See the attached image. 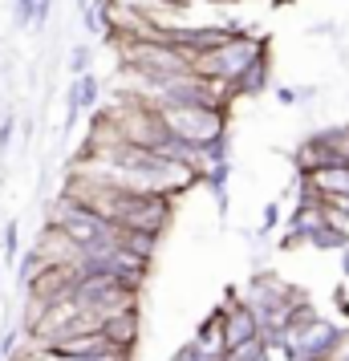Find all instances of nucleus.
<instances>
[{"instance_id": "nucleus-21", "label": "nucleus", "mask_w": 349, "mask_h": 361, "mask_svg": "<svg viewBox=\"0 0 349 361\" xmlns=\"http://www.w3.org/2000/svg\"><path fill=\"white\" fill-rule=\"evenodd\" d=\"M281 224H284L281 207H276V203H268V207H264V215H260V235H272V231L281 228Z\"/></svg>"}, {"instance_id": "nucleus-2", "label": "nucleus", "mask_w": 349, "mask_h": 361, "mask_svg": "<svg viewBox=\"0 0 349 361\" xmlns=\"http://www.w3.org/2000/svg\"><path fill=\"white\" fill-rule=\"evenodd\" d=\"M53 228L66 231L82 252L85 247H102V244H110V240H118V224L114 219L102 215L98 207H90L85 199L69 195V191L53 203Z\"/></svg>"}, {"instance_id": "nucleus-11", "label": "nucleus", "mask_w": 349, "mask_h": 361, "mask_svg": "<svg viewBox=\"0 0 349 361\" xmlns=\"http://www.w3.org/2000/svg\"><path fill=\"white\" fill-rule=\"evenodd\" d=\"M268 85H272V57H268V49H264L228 90H232V98H256V94H264Z\"/></svg>"}, {"instance_id": "nucleus-12", "label": "nucleus", "mask_w": 349, "mask_h": 361, "mask_svg": "<svg viewBox=\"0 0 349 361\" xmlns=\"http://www.w3.org/2000/svg\"><path fill=\"white\" fill-rule=\"evenodd\" d=\"M300 183H309L317 195H349V166H317L309 175H300Z\"/></svg>"}, {"instance_id": "nucleus-20", "label": "nucleus", "mask_w": 349, "mask_h": 361, "mask_svg": "<svg viewBox=\"0 0 349 361\" xmlns=\"http://www.w3.org/2000/svg\"><path fill=\"white\" fill-rule=\"evenodd\" d=\"M171 361H212V357H207V349L191 337L187 345H179V349H175V357H171Z\"/></svg>"}, {"instance_id": "nucleus-10", "label": "nucleus", "mask_w": 349, "mask_h": 361, "mask_svg": "<svg viewBox=\"0 0 349 361\" xmlns=\"http://www.w3.org/2000/svg\"><path fill=\"white\" fill-rule=\"evenodd\" d=\"M224 321H228V305H216L195 325V341L207 349V357H224L228 353V329H224Z\"/></svg>"}, {"instance_id": "nucleus-9", "label": "nucleus", "mask_w": 349, "mask_h": 361, "mask_svg": "<svg viewBox=\"0 0 349 361\" xmlns=\"http://www.w3.org/2000/svg\"><path fill=\"white\" fill-rule=\"evenodd\" d=\"M224 329H228V349L252 341V337H264V325H260V317H256V309H252L248 300L228 305V321H224Z\"/></svg>"}, {"instance_id": "nucleus-16", "label": "nucleus", "mask_w": 349, "mask_h": 361, "mask_svg": "<svg viewBox=\"0 0 349 361\" xmlns=\"http://www.w3.org/2000/svg\"><path fill=\"white\" fill-rule=\"evenodd\" d=\"M228 357L232 361H268V337H252V341L235 345V349H228Z\"/></svg>"}, {"instance_id": "nucleus-6", "label": "nucleus", "mask_w": 349, "mask_h": 361, "mask_svg": "<svg viewBox=\"0 0 349 361\" xmlns=\"http://www.w3.org/2000/svg\"><path fill=\"white\" fill-rule=\"evenodd\" d=\"M297 166H300V175H309L317 166H349V122L321 126V130L309 134L300 142Z\"/></svg>"}, {"instance_id": "nucleus-27", "label": "nucleus", "mask_w": 349, "mask_h": 361, "mask_svg": "<svg viewBox=\"0 0 349 361\" xmlns=\"http://www.w3.org/2000/svg\"><path fill=\"white\" fill-rule=\"evenodd\" d=\"M337 260H341V276H345V280H349V244H345V247H341V252H337Z\"/></svg>"}, {"instance_id": "nucleus-17", "label": "nucleus", "mask_w": 349, "mask_h": 361, "mask_svg": "<svg viewBox=\"0 0 349 361\" xmlns=\"http://www.w3.org/2000/svg\"><path fill=\"white\" fill-rule=\"evenodd\" d=\"M4 264H8V268L20 264V224L17 219L4 224Z\"/></svg>"}, {"instance_id": "nucleus-3", "label": "nucleus", "mask_w": 349, "mask_h": 361, "mask_svg": "<svg viewBox=\"0 0 349 361\" xmlns=\"http://www.w3.org/2000/svg\"><path fill=\"white\" fill-rule=\"evenodd\" d=\"M264 49H272V41H268V37H252L248 29H244V33H235L232 41H224L219 49L203 53L200 61H195V69H200L203 78H212V82L232 85Z\"/></svg>"}, {"instance_id": "nucleus-26", "label": "nucleus", "mask_w": 349, "mask_h": 361, "mask_svg": "<svg viewBox=\"0 0 349 361\" xmlns=\"http://www.w3.org/2000/svg\"><path fill=\"white\" fill-rule=\"evenodd\" d=\"M309 33H313V37H329L333 33V20H321V25H313Z\"/></svg>"}, {"instance_id": "nucleus-4", "label": "nucleus", "mask_w": 349, "mask_h": 361, "mask_svg": "<svg viewBox=\"0 0 349 361\" xmlns=\"http://www.w3.org/2000/svg\"><path fill=\"white\" fill-rule=\"evenodd\" d=\"M175 138L207 147L212 138L228 134V106H159Z\"/></svg>"}, {"instance_id": "nucleus-7", "label": "nucleus", "mask_w": 349, "mask_h": 361, "mask_svg": "<svg viewBox=\"0 0 349 361\" xmlns=\"http://www.w3.org/2000/svg\"><path fill=\"white\" fill-rule=\"evenodd\" d=\"M102 333H106L118 349H126V353H130L134 345H138V337H142V317H138V305H126V309L110 312V317L102 321Z\"/></svg>"}, {"instance_id": "nucleus-13", "label": "nucleus", "mask_w": 349, "mask_h": 361, "mask_svg": "<svg viewBox=\"0 0 349 361\" xmlns=\"http://www.w3.org/2000/svg\"><path fill=\"white\" fill-rule=\"evenodd\" d=\"M118 244L134 252V256H142L150 260L154 256V247H159V231H142V228H118Z\"/></svg>"}, {"instance_id": "nucleus-15", "label": "nucleus", "mask_w": 349, "mask_h": 361, "mask_svg": "<svg viewBox=\"0 0 349 361\" xmlns=\"http://www.w3.org/2000/svg\"><path fill=\"white\" fill-rule=\"evenodd\" d=\"M216 163H232V130L212 138V142L203 147V166H216Z\"/></svg>"}, {"instance_id": "nucleus-19", "label": "nucleus", "mask_w": 349, "mask_h": 361, "mask_svg": "<svg viewBox=\"0 0 349 361\" xmlns=\"http://www.w3.org/2000/svg\"><path fill=\"white\" fill-rule=\"evenodd\" d=\"M13 20L20 29H33L37 25V0H13Z\"/></svg>"}, {"instance_id": "nucleus-25", "label": "nucleus", "mask_w": 349, "mask_h": 361, "mask_svg": "<svg viewBox=\"0 0 349 361\" xmlns=\"http://www.w3.org/2000/svg\"><path fill=\"white\" fill-rule=\"evenodd\" d=\"M317 102V85H297V106H309Z\"/></svg>"}, {"instance_id": "nucleus-28", "label": "nucleus", "mask_w": 349, "mask_h": 361, "mask_svg": "<svg viewBox=\"0 0 349 361\" xmlns=\"http://www.w3.org/2000/svg\"><path fill=\"white\" fill-rule=\"evenodd\" d=\"M333 361H349V349H345V353H337V357H333Z\"/></svg>"}, {"instance_id": "nucleus-23", "label": "nucleus", "mask_w": 349, "mask_h": 361, "mask_svg": "<svg viewBox=\"0 0 349 361\" xmlns=\"http://www.w3.org/2000/svg\"><path fill=\"white\" fill-rule=\"evenodd\" d=\"M272 98L281 102V106H297V85H276Z\"/></svg>"}, {"instance_id": "nucleus-5", "label": "nucleus", "mask_w": 349, "mask_h": 361, "mask_svg": "<svg viewBox=\"0 0 349 361\" xmlns=\"http://www.w3.org/2000/svg\"><path fill=\"white\" fill-rule=\"evenodd\" d=\"M345 333L349 325H337L329 317H313L305 325H293L284 337L293 345V357L297 361H333L345 345Z\"/></svg>"}, {"instance_id": "nucleus-18", "label": "nucleus", "mask_w": 349, "mask_h": 361, "mask_svg": "<svg viewBox=\"0 0 349 361\" xmlns=\"http://www.w3.org/2000/svg\"><path fill=\"white\" fill-rule=\"evenodd\" d=\"M90 61H94V49L90 45H73L66 57V69H69V78H78V73H90Z\"/></svg>"}, {"instance_id": "nucleus-22", "label": "nucleus", "mask_w": 349, "mask_h": 361, "mask_svg": "<svg viewBox=\"0 0 349 361\" xmlns=\"http://www.w3.org/2000/svg\"><path fill=\"white\" fill-rule=\"evenodd\" d=\"M13 134H17V118L8 114L4 122H0V154H8V147H13Z\"/></svg>"}, {"instance_id": "nucleus-29", "label": "nucleus", "mask_w": 349, "mask_h": 361, "mask_svg": "<svg viewBox=\"0 0 349 361\" xmlns=\"http://www.w3.org/2000/svg\"><path fill=\"white\" fill-rule=\"evenodd\" d=\"M212 361H232V357H228V353H224V357H212Z\"/></svg>"}, {"instance_id": "nucleus-14", "label": "nucleus", "mask_w": 349, "mask_h": 361, "mask_svg": "<svg viewBox=\"0 0 349 361\" xmlns=\"http://www.w3.org/2000/svg\"><path fill=\"white\" fill-rule=\"evenodd\" d=\"M228 179H232V163H216V166H203V183H207V191L216 195L219 212H228Z\"/></svg>"}, {"instance_id": "nucleus-24", "label": "nucleus", "mask_w": 349, "mask_h": 361, "mask_svg": "<svg viewBox=\"0 0 349 361\" xmlns=\"http://www.w3.org/2000/svg\"><path fill=\"white\" fill-rule=\"evenodd\" d=\"M49 13H53V0H37V25H33V29H45Z\"/></svg>"}, {"instance_id": "nucleus-8", "label": "nucleus", "mask_w": 349, "mask_h": 361, "mask_svg": "<svg viewBox=\"0 0 349 361\" xmlns=\"http://www.w3.org/2000/svg\"><path fill=\"white\" fill-rule=\"evenodd\" d=\"M98 102H102V82L94 78V73H78V78L69 82V90H66V122L73 126L78 114L98 110Z\"/></svg>"}, {"instance_id": "nucleus-1", "label": "nucleus", "mask_w": 349, "mask_h": 361, "mask_svg": "<svg viewBox=\"0 0 349 361\" xmlns=\"http://www.w3.org/2000/svg\"><path fill=\"white\" fill-rule=\"evenodd\" d=\"M244 300L256 309L264 333H288L297 305H305L309 296L300 293L297 284L281 280L276 272H256V276L248 280V288H244Z\"/></svg>"}]
</instances>
